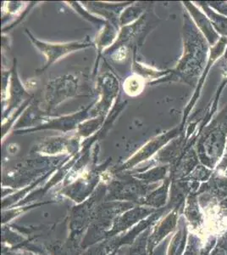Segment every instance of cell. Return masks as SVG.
<instances>
[{
	"mask_svg": "<svg viewBox=\"0 0 227 255\" xmlns=\"http://www.w3.org/2000/svg\"><path fill=\"white\" fill-rule=\"evenodd\" d=\"M128 82H130V84H133V86H132V88L127 91H133V92L138 93V91H139L138 89L139 87H141V84L138 83V79H129Z\"/></svg>",
	"mask_w": 227,
	"mask_h": 255,
	"instance_id": "cell-1",
	"label": "cell"
}]
</instances>
